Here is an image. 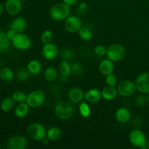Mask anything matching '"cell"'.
Returning a JSON list of instances; mask_svg holds the SVG:
<instances>
[{
  "label": "cell",
  "instance_id": "obj_8",
  "mask_svg": "<svg viewBox=\"0 0 149 149\" xmlns=\"http://www.w3.org/2000/svg\"><path fill=\"white\" fill-rule=\"evenodd\" d=\"M12 43L15 48L19 50H26L31 46V39L28 35L22 33L16 34L14 39L12 40Z\"/></svg>",
  "mask_w": 149,
  "mask_h": 149
},
{
  "label": "cell",
  "instance_id": "obj_13",
  "mask_svg": "<svg viewBox=\"0 0 149 149\" xmlns=\"http://www.w3.org/2000/svg\"><path fill=\"white\" fill-rule=\"evenodd\" d=\"M22 0H7L5 2V10L8 14L15 15L22 9Z\"/></svg>",
  "mask_w": 149,
  "mask_h": 149
},
{
  "label": "cell",
  "instance_id": "obj_12",
  "mask_svg": "<svg viewBox=\"0 0 149 149\" xmlns=\"http://www.w3.org/2000/svg\"><path fill=\"white\" fill-rule=\"evenodd\" d=\"M42 55L44 58L48 61H52L57 58L58 54V48L54 43L45 44L42 49Z\"/></svg>",
  "mask_w": 149,
  "mask_h": 149
},
{
  "label": "cell",
  "instance_id": "obj_45",
  "mask_svg": "<svg viewBox=\"0 0 149 149\" xmlns=\"http://www.w3.org/2000/svg\"><path fill=\"white\" fill-rule=\"evenodd\" d=\"M22 1H29V0H22Z\"/></svg>",
  "mask_w": 149,
  "mask_h": 149
},
{
  "label": "cell",
  "instance_id": "obj_18",
  "mask_svg": "<svg viewBox=\"0 0 149 149\" xmlns=\"http://www.w3.org/2000/svg\"><path fill=\"white\" fill-rule=\"evenodd\" d=\"M115 117L120 123H126L130 119L131 113L127 108H119L115 113Z\"/></svg>",
  "mask_w": 149,
  "mask_h": 149
},
{
  "label": "cell",
  "instance_id": "obj_39",
  "mask_svg": "<svg viewBox=\"0 0 149 149\" xmlns=\"http://www.w3.org/2000/svg\"><path fill=\"white\" fill-rule=\"evenodd\" d=\"M87 3L84 2V1L81 2L79 4V10L81 12H85L86 10H87Z\"/></svg>",
  "mask_w": 149,
  "mask_h": 149
},
{
  "label": "cell",
  "instance_id": "obj_34",
  "mask_svg": "<svg viewBox=\"0 0 149 149\" xmlns=\"http://www.w3.org/2000/svg\"><path fill=\"white\" fill-rule=\"evenodd\" d=\"M71 73L74 75H80L82 74L83 68L80 63L77 62H74L71 64Z\"/></svg>",
  "mask_w": 149,
  "mask_h": 149
},
{
  "label": "cell",
  "instance_id": "obj_31",
  "mask_svg": "<svg viewBox=\"0 0 149 149\" xmlns=\"http://www.w3.org/2000/svg\"><path fill=\"white\" fill-rule=\"evenodd\" d=\"M79 113L83 117L87 118L90 116L91 113V109H90V106L86 103H81L79 107Z\"/></svg>",
  "mask_w": 149,
  "mask_h": 149
},
{
  "label": "cell",
  "instance_id": "obj_3",
  "mask_svg": "<svg viewBox=\"0 0 149 149\" xmlns=\"http://www.w3.org/2000/svg\"><path fill=\"white\" fill-rule=\"evenodd\" d=\"M28 135L30 138L36 141H40L47 136L46 128L40 123H31L26 130Z\"/></svg>",
  "mask_w": 149,
  "mask_h": 149
},
{
  "label": "cell",
  "instance_id": "obj_29",
  "mask_svg": "<svg viewBox=\"0 0 149 149\" xmlns=\"http://www.w3.org/2000/svg\"><path fill=\"white\" fill-rule=\"evenodd\" d=\"M78 34L79 36L84 41H90L93 37V33L87 28H81L78 31Z\"/></svg>",
  "mask_w": 149,
  "mask_h": 149
},
{
  "label": "cell",
  "instance_id": "obj_21",
  "mask_svg": "<svg viewBox=\"0 0 149 149\" xmlns=\"http://www.w3.org/2000/svg\"><path fill=\"white\" fill-rule=\"evenodd\" d=\"M29 111V106L27 103H20L15 109V115L17 118H23L27 116Z\"/></svg>",
  "mask_w": 149,
  "mask_h": 149
},
{
  "label": "cell",
  "instance_id": "obj_43",
  "mask_svg": "<svg viewBox=\"0 0 149 149\" xmlns=\"http://www.w3.org/2000/svg\"><path fill=\"white\" fill-rule=\"evenodd\" d=\"M146 99H147V102H148V104H149V93L148 94V95H147V97H146Z\"/></svg>",
  "mask_w": 149,
  "mask_h": 149
},
{
  "label": "cell",
  "instance_id": "obj_7",
  "mask_svg": "<svg viewBox=\"0 0 149 149\" xmlns=\"http://www.w3.org/2000/svg\"><path fill=\"white\" fill-rule=\"evenodd\" d=\"M125 55V49L119 44H113L108 47L107 58L113 62H118L124 58Z\"/></svg>",
  "mask_w": 149,
  "mask_h": 149
},
{
  "label": "cell",
  "instance_id": "obj_20",
  "mask_svg": "<svg viewBox=\"0 0 149 149\" xmlns=\"http://www.w3.org/2000/svg\"><path fill=\"white\" fill-rule=\"evenodd\" d=\"M62 136V131L58 127H52L47 130V137L50 141H57Z\"/></svg>",
  "mask_w": 149,
  "mask_h": 149
},
{
  "label": "cell",
  "instance_id": "obj_27",
  "mask_svg": "<svg viewBox=\"0 0 149 149\" xmlns=\"http://www.w3.org/2000/svg\"><path fill=\"white\" fill-rule=\"evenodd\" d=\"M31 74L29 72V70L23 68H18L16 72V77H17V79L21 81H26L29 80L31 78Z\"/></svg>",
  "mask_w": 149,
  "mask_h": 149
},
{
  "label": "cell",
  "instance_id": "obj_42",
  "mask_svg": "<svg viewBox=\"0 0 149 149\" xmlns=\"http://www.w3.org/2000/svg\"><path fill=\"white\" fill-rule=\"evenodd\" d=\"M3 10H4V7H3L2 4H1V3L0 2V15H1V13H3Z\"/></svg>",
  "mask_w": 149,
  "mask_h": 149
},
{
  "label": "cell",
  "instance_id": "obj_10",
  "mask_svg": "<svg viewBox=\"0 0 149 149\" xmlns=\"http://www.w3.org/2000/svg\"><path fill=\"white\" fill-rule=\"evenodd\" d=\"M82 23L79 17L75 15H69L64 20V29L71 33H77L81 28Z\"/></svg>",
  "mask_w": 149,
  "mask_h": 149
},
{
  "label": "cell",
  "instance_id": "obj_35",
  "mask_svg": "<svg viewBox=\"0 0 149 149\" xmlns=\"http://www.w3.org/2000/svg\"><path fill=\"white\" fill-rule=\"evenodd\" d=\"M108 48L103 45H99L95 47V53L100 57H103L107 54Z\"/></svg>",
  "mask_w": 149,
  "mask_h": 149
},
{
  "label": "cell",
  "instance_id": "obj_17",
  "mask_svg": "<svg viewBox=\"0 0 149 149\" xmlns=\"http://www.w3.org/2000/svg\"><path fill=\"white\" fill-rule=\"evenodd\" d=\"M102 98L101 92L97 89H90L84 94V99L88 103H96L100 100Z\"/></svg>",
  "mask_w": 149,
  "mask_h": 149
},
{
  "label": "cell",
  "instance_id": "obj_9",
  "mask_svg": "<svg viewBox=\"0 0 149 149\" xmlns=\"http://www.w3.org/2000/svg\"><path fill=\"white\" fill-rule=\"evenodd\" d=\"M29 146V141L26 137L20 135H13L7 142V148L8 149H25Z\"/></svg>",
  "mask_w": 149,
  "mask_h": 149
},
{
  "label": "cell",
  "instance_id": "obj_2",
  "mask_svg": "<svg viewBox=\"0 0 149 149\" xmlns=\"http://www.w3.org/2000/svg\"><path fill=\"white\" fill-rule=\"evenodd\" d=\"M74 109L72 105L67 101H61L55 107V114L61 120H67L72 116Z\"/></svg>",
  "mask_w": 149,
  "mask_h": 149
},
{
  "label": "cell",
  "instance_id": "obj_19",
  "mask_svg": "<svg viewBox=\"0 0 149 149\" xmlns=\"http://www.w3.org/2000/svg\"><path fill=\"white\" fill-rule=\"evenodd\" d=\"M118 90L115 86H106L101 91L102 97L106 100H112L117 96Z\"/></svg>",
  "mask_w": 149,
  "mask_h": 149
},
{
  "label": "cell",
  "instance_id": "obj_4",
  "mask_svg": "<svg viewBox=\"0 0 149 149\" xmlns=\"http://www.w3.org/2000/svg\"><path fill=\"white\" fill-rule=\"evenodd\" d=\"M129 140L130 143L136 148L142 149L148 148L146 135L140 130H133L131 131L129 135Z\"/></svg>",
  "mask_w": 149,
  "mask_h": 149
},
{
  "label": "cell",
  "instance_id": "obj_37",
  "mask_svg": "<svg viewBox=\"0 0 149 149\" xmlns=\"http://www.w3.org/2000/svg\"><path fill=\"white\" fill-rule=\"evenodd\" d=\"M147 101V99L143 95H138L135 97V104L138 106H143L146 104V102Z\"/></svg>",
  "mask_w": 149,
  "mask_h": 149
},
{
  "label": "cell",
  "instance_id": "obj_24",
  "mask_svg": "<svg viewBox=\"0 0 149 149\" xmlns=\"http://www.w3.org/2000/svg\"><path fill=\"white\" fill-rule=\"evenodd\" d=\"M27 69L31 74L37 75L40 73L41 70H42V65L36 60H31L28 63Z\"/></svg>",
  "mask_w": 149,
  "mask_h": 149
},
{
  "label": "cell",
  "instance_id": "obj_22",
  "mask_svg": "<svg viewBox=\"0 0 149 149\" xmlns=\"http://www.w3.org/2000/svg\"><path fill=\"white\" fill-rule=\"evenodd\" d=\"M10 40L7 37V33L0 31V52H5L10 49Z\"/></svg>",
  "mask_w": 149,
  "mask_h": 149
},
{
  "label": "cell",
  "instance_id": "obj_30",
  "mask_svg": "<svg viewBox=\"0 0 149 149\" xmlns=\"http://www.w3.org/2000/svg\"><path fill=\"white\" fill-rule=\"evenodd\" d=\"M12 97L14 100L15 102L16 103H23V102H26V99H27V95L25 94L23 92L20 91V90H17V91L14 92L12 95Z\"/></svg>",
  "mask_w": 149,
  "mask_h": 149
},
{
  "label": "cell",
  "instance_id": "obj_40",
  "mask_svg": "<svg viewBox=\"0 0 149 149\" xmlns=\"http://www.w3.org/2000/svg\"><path fill=\"white\" fill-rule=\"evenodd\" d=\"M63 2H65V4H67L68 5H69L70 7H71V6H73V5H74V4H77V1H78V0H63Z\"/></svg>",
  "mask_w": 149,
  "mask_h": 149
},
{
  "label": "cell",
  "instance_id": "obj_28",
  "mask_svg": "<svg viewBox=\"0 0 149 149\" xmlns=\"http://www.w3.org/2000/svg\"><path fill=\"white\" fill-rule=\"evenodd\" d=\"M44 76L48 81H52L58 77V71L53 67H48L45 71Z\"/></svg>",
  "mask_w": 149,
  "mask_h": 149
},
{
  "label": "cell",
  "instance_id": "obj_33",
  "mask_svg": "<svg viewBox=\"0 0 149 149\" xmlns=\"http://www.w3.org/2000/svg\"><path fill=\"white\" fill-rule=\"evenodd\" d=\"M61 58L65 61H71L74 58V52L70 48H65L61 52Z\"/></svg>",
  "mask_w": 149,
  "mask_h": 149
},
{
  "label": "cell",
  "instance_id": "obj_41",
  "mask_svg": "<svg viewBox=\"0 0 149 149\" xmlns=\"http://www.w3.org/2000/svg\"><path fill=\"white\" fill-rule=\"evenodd\" d=\"M42 144H43V145H45V146H47L48 144L49 143V138H47V137H45V138H44L42 140Z\"/></svg>",
  "mask_w": 149,
  "mask_h": 149
},
{
  "label": "cell",
  "instance_id": "obj_15",
  "mask_svg": "<svg viewBox=\"0 0 149 149\" xmlns=\"http://www.w3.org/2000/svg\"><path fill=\"white\" fill-rule=\"evenodd\" d=\"M27 26L26 20L23 17H17L12 20L10 25V29L15 31L17 33H22Z\"/></svg>",
  "mask_w": 149,
  "mask_h": 149
},
{
  "label": "cell",
  "instance_id": "obj_25",
  "mask_svg": "<svg viewBox=\"0 0 149 149\" xmlns=\"http://www.w3.org/2000/svg\"><path fill=\"white\" fill-rule=\"evenodd\" d=\"M14 102L15 101L13 97H5L1 101V105H0V109L4 112L10 111L14 106Z\"/></svg>",
  "mask_w": 149,
  "mask_h": 149
},
{
  "label": "cell",
  "instance_id": "obj_26",
  "mask_svg": "<svg viewBox=\"0 0 149 149\" xmlns=\"http://www.w3.org/2000/svg\"><path fill=\"white\" fill-rule=\"evenodd\" d=\"M59 71L61 75L68 77L71 74V64L69 63V62L65 61V60H63V61L60 64Z\"/></svg>",
  "mask_w": 149,
  "mask_h": 149
},
{
  "label": "cell",
  "instance_id": "obj_14",
  "mask_svg": "<svg viewBox=\"0 0 149 149\" xmlns=\"http://www.w3.org/2000/svg\"><path fill=\"white\" fill-rule=\"evenodd\" d=\"M68 97L71 103H79L84 99V93L79 87H73L68 93Z\"/></svg>",
  "mask_w": 149,
  "mask_h": 149
},
{
  "label": "cell",
  "instance_id": "obj_44",
  "mask_svg": "<svg viewBox=\"0 0 149 149\" xmlns=\"http://www.w3.org/2000/svg\"><path fill=\"white\" fill-rule=\"evenodd\" d=\"M147 147H148V148H149V139L148 141H147Z\"/></svg>",
  "mask_w": 149,
  "mask_h": 149
},
{
  "label": "cell",
  "instance_id": "obj_23",
  "mask_svg": "<svg viewBox=\"0 0 149 149\" xmlns=\"http://www.w3.org/2000/svg\"><path fill=\"white\" fill-rule=\"evenodd\" d=\"M0 78L4 82H11L14 79V73L10 68H3L0 71Z\"/></svg>",
  "mask_w": 149,
  "mask_h": 149
},
{
  "label": "cell",
  "instance_id": "obj_1",
  "mask_svg": "<svg viewBox=\"0 0 149 149\" xmlns=\"http://www.w3.org/2000/svg\"><path fill=\"white\" fill-rule=\"evenodd\" d=\"M71 8L70 6L65 2L56 3L49 10V15L53 20L57 21L64 20L69 16Z\"/></svg>",
  "mask_w": 149,
  "mask_h": 149
},
{
  "label": "cell",
  "instance_id": "obj_6",
  "mask_svg": "<svg viewBox=\"0 0 149 149\" xmlns=\"http://www.w3.org/2000/svg\"><path fill=\"white\" fill-rule=\"evenodd\" d=\"M135 83L130 79H124L119 82L117 86L118 93L125 97H131L136 91Z\"/></svg>",
  "mask_w": 149,
  "mask_h": 149
},
{
  "label": "cell",
  "instance_id": "obj_32",
  "mask_svg": "<svg viewBox=\"0 0 149 149\" xmlns=\"http://www.w3.org/2000/svg\"><path fill=\"white\" fill-rule=\"evenodd\" d=\"M52 38H53V33L50 30L44 31L41 35V41L44 45L50 43L52 40Z\"/></svg>",
  "mask_w": 149,
  "mask_h": 149
},
{
  "label": "cell",
  "instance_id": "obj_36",
  "mask_svg": "<svg viewBox=\"0 0 149 149\" xmlns=\"http://www.w3.org/2000/svg\"><path fill=\"white\" fill-rule=\"evenodd\" d=\"M106 82L107 85L109 86H115L117 83V79L116 76L113 75V74L107 75L106 77Z\"/></svg>",
  "mask_w": 149,
  "mask_h": 149
},
{
  "label": "cell",
  "instance_id": "obj_11",
  "mask_svg": "<svg viewBox=\"0 0 149 149\" xmlns=\"http://www.w3.org/2000/svg\"><path fill=\"white\" fill-rule=\"evenodd\" d=\"M136 88L140 93L143 94L149 93V72H143L140 74L135 80Z\"/></svg>",
  "mask_w": 149,
  "mask_h": 149
},
{
  "label": "cell",
  "instance_id": "obj_38",
  "mask_svg": "<svg viewBox=\"0 0 149 149\" xmlns=\"http://www.w3.org/2000/svg\"><path fill=\"white\" fill-rule=\"evenodd\" d=\"M6 33H7V37L9 38V39L11 41L14 39L15 36L16 34H17V33H16L15 31L12 30V29H10L9 31H7L6 32Z\"/></svg>",
  "mask_w": 149,
  "mask_h": 149
},
{
  "label": "cell",
  "instance_id": "obj_5",
  "mask_svg": "<svg viewBox=\"0 0 149 149\" xmlns=\"http://www.w3.org/2000/svg\"><path fill=\"white\" fill-rule=\"evenodd\" d=\"M45 94L40 90H36L32 91L27 95L26 103L31 108H38L44 104L45 101Z\"/></svg>",
  "mask_w": 149,
  "mask_h": 149
},
{
  "label": "cell",
  "instance_id": "obj_16",
  "mask_svg": "<svg viewBox=\"0 0 149 149\" xmlns=\"http://www.w3.org/2000/svg\"><path fill=\"white\" fill-rule=\"evenodd\" d=\"M99 70H100V72L105 76L113 74V71H114L113 62L109 60V58L103 60L99 64Z\"/></svg>",
  "mask_w": 149,
  "mask_h": 149
}]
</instances>
